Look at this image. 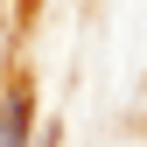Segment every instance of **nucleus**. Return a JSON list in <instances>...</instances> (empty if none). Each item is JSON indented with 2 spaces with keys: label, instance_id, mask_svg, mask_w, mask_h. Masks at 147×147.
Listing matches in <instances>:
<instances>
[{
  "label": "nucleus",
  "instance_id": "nucleus-1",
  "mask_svg": "<svg viewBox=\"0 0 147 147\" xmlns=\"http://www.w3.org/2000/svg\"><path fill=\"white\" fill-rule=\"evenodd\" d=\"M28 126H35V98H28V84H14L7 105H0V147H35Z\"/></svg>",
  "mask_w": 147,
  "mask_h": 147
}]
</instances>
